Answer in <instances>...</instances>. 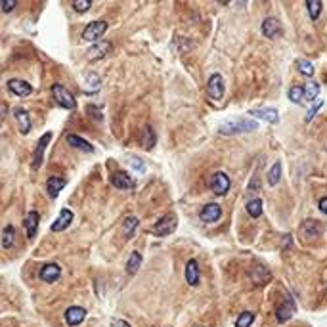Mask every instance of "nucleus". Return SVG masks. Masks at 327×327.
<instances>
[{"label":"nucleus","mask_w":327,"mask_h":327,"mask_svg":"<svg viewBox=\"0 0 327 327\" xmlns=\"http://www.w3.org/2000/svg\"><path fill=\"white\" fill-rule=\"evenodd\" d=\"M259 129V123L257 121H251V119H237V121H226L222 127H220V134L224 136H233V134H239V132H253Z\"/></svg>","instance_id":"obj_1"},{"label":"nucleus","mask_w":327,"mask_h":327,"mask_svg":"<svg viewBox=\"0 0 327 327\" xmlns=\"http://www.w3.org/2000/svg\"><path fill=\"white\" fill-rule=\"evenodd\" d=\"M52 96H54L58 105H62V107H65V109H75V107H77L75 96L67 90L65 86H62V84H54V86H52Z\"/></svg>","instance_id":"obj_2"},{"label":"nucleus","mask_w":327,"mask_h":327,"mask_svg":"<svg viewBox=\"0 0 327 327\" xmlns=\"http://www.w3.org/2000/svg\"><path fill=\"white\" fill-rule=\"evenodd\" d=\"M176 224H178V218L174 214H164L163 218H159L155 224H153V235L157 237H163V235H168L176 229Z\"/></svg>","instance_id":"obj_3"},{"label":"nucleus","mask_w":327,"mask_h":327,"mask_svg":"<svg viewBox=\"0 0 327 327\" xmlns=\"http://www.w3.org/2000/svg\"><path fill=\"white\" fill-rule=\"evenodd\" d=\"M224 79H222V75L220 73H213L211 77H209V82H207V92H209V96L213 99H222L224 96Z\"/></svg>","instance_id":"obj_4"},{"label":"nucleus","mask_w":327,"mask_h":327,"mask_svg":"<svg viewBox=\"0 0 327 327\" xmlns=\"http://www.w3.org/2000/svg\"><path fill=\"white\" fill-rule=\"evenodd\" d=\"M105 31H107V21L98 19V21H92L90 25H86V29L82 31V38L86 42H94V40L101 38L105 34Z\"/></svg>","instance_id":"obj_5"},{"label":"nucleus","mask_w":327,"mask_h":327,"mask_svg":"<svg viewBox=\"0 0 327 327\" xmlns=\"http://www.w3.org/2000/svg\"><path fill=\"white\" fill-rule=\"evenodd\" d=\"M6 86L14 96H19V98H27V96L33 94V86L29 82L21 81V79H10Z\"/></svg>","instance_id":"obj_6"},{"label":"nucleus","mask_w":327,"mask_h":327,"mask_svg":"<svg viewBox=\"0 0 327 327\" xmlns=\"http://www.w3.org/2000/svg\"><path fill=\"white\" fill-rule=\"evenodd\" d=\"M220 214H222L220 205H218V203H209V205H205V207L201 209L199 218H201L205 224H214V222L220 220Z\"/></svg>","instance_id":"obj_7"},{"label":"nucleus","mask_w":327,"mask_h":327,"mask_svg":"<svg viewBox=\"0 0 327 327\" xmlns=\"http://www.w3.org/2000/svg\"><path fill=\"white\" fill-rule=\"evenodd\" d=\"M50 138H52V132L42 134V136H40V140H38V144H36V147H34V155H33V161H31V168H34V170H38V168H40V164H42V159H44V149H46V146L50 144Z\"/></svg>","instance_id":"obj_8"},{"label":"nucleus","mask_w":327,"mask_h":327,"mask_svg":"<svg viewBox=\"0 0 327 327\" xmlns=\"http://www.w3.org/2000/svg\"><path fill=\"white\" fill-rule=\"evenodd\" d=\"M14 117H16V123H17V129L21 134H29L31 132V115L25 107L21 105H16L14 107Z\"/></svg>","instance_id":"obj_9"},{"label":"nucleus","mask_w":327,"mask_h":327,"mask_svg":"<svg viewBox=\"0 0 327 327\" xmlns=\"http://www.w3.org/2000/svg\"><path fill=\"white\" fill-rule=\"evenodd\" d=\"M262 34H264L266 38H278V36H281V34H283V25H281V21L276 19V17L264 19V23H262Z\"/></svg>","instance_id":"obj_10"},{"label":"nucleus","mask_w":327,"mask_h":327,"mask_svg":"<svg viewBox=\"0 0 327 327\" xmlns=\"http://www.w3.org/2000/svg\"><path fill=\"white\" fill-rule=\"evenodd\" d=\"M111 184L117 188V190H132L136 184H134V180L131 178V174L129 172H125V170H117V172H113L111 174Z\"/></svg>","instance_id":"obj_11"},{"label":"nucleus","mask_w":327,"mask_h":327,"mask_svg":"<svg viewBox=\"0 0 327 327\" xmlns=\"http://www.w3.org/2000/svg\"><path fill=\"white\" fill-rule=\"evenodd\" d=\"M249 115H251V117H257V119H261V121H264V123H270V125H276V123L279 121V115H278V111H276L274 107L251 109V111H249Z\"/></svg>","instance_id":"obj_12"},{"label":"nucleus","mask_w":327,"mask_h":327,"mask_svg":"<svg viewBox=\"0 0 327 327\" xmlns=\"http://www.w3.org/2000/svg\"><path fill=\"white\" fill-rule=\"evenodd\" d=\"M40 279L42 281H46V283H54V281H58L60 278H62V268L58 266V264H54V262H50V264H46V266H42L40 268Z\"/></svg>","instance_id":"obj_13"},{"label":"nucleus","mask_w":327,"mask_h":327,"mask_svg":"<svg viewBox=\"0 0 327 327\" xmlns=\"http://www.w3.org/2000/svg\"><path fill=\"white\" fill-rule=\"evenodd\" d=\"M86 318V310L82 306H69L65 310V322L67 326L75 327V326H81Z\"/></svg>","instance_id":"obj_14"},{"label":"nucleus","mask_w":327,"mask_h":327,"mask_svg":"<svg viewBox=\"0 0 327 327\" xmlns=\"http://www.w3.org/2000/svg\"><path fill=\"white\" fill-rule=\"evenodd\" d=\"M38 213L36 211H31L27 213V216L23 218V228H25V233H27V239H34L36 237V229H38Z\"/></svg>","instance_id":"obj_15"},{"label":"nucleus","mask_w":327,"mask_h":327,"mask_svg":"<svg viewBox=\"0 0 327 327\" xmlns=\"http://www.w3.org/2000/svg\"><path fill=\"white\" fill-rule=\"evenodd\" d=\"M67 144H69L71 147L82 151V153H92V151H94V146H92L90 142H86L82 136H77V134H69V136H67Z\"/></svg>","instance_id":"obj_16"},{"label":"nucleus","mask_w":327,"mask_h":327,"mask_svg":"<svg viewBox=\"0 0 327 327\" xmlns=\"http://www.w3.org/2000/svg\"><path fill=\"white\" fill-rule=\"evenodd\" d=\"M229 190V178L224 172H216L213 178V192L216 196H226Z\"/></svg>","instance_id":"obj_17"},{"label":"nucleus","mask_w":327,"mask_h":327,"mask_svg":"<svg viewBox=\"0 0 327 327\" xmlns=\"http://www.w3.org/2000/svg\"><path fill=\"white\" fill-rule=\"evenodd\" d=\"M109 52H111V42H98V44H94V46L86 52V56H88L92 62H98V60H103Z\"/></svg>","instance_id":"obj_18"},{"label":"nucleus","mask_w":327,"mask_h":327,"mask_svg":"<svg viewBox=\"0 0 327 327\" xmlns=\"http://www.w3.org/2000/svg\"><path fill=\"white\" fill-rule=\"evenodd\" d=\"M65 188V180L64 178H60V176H50L48 178V182H46V190H48V196L52 197V199H56V197L60 196V192Z\"/></svg>","instance_id":"obj_19"},{"label":"nucleus","mask_w":327,"mask_h":327,"mask_svg":"<svg viewBox=\"0 0 327 327\" xmlns=\"http://www.w3.org/2000/svg\"><path fill=\"white\" fill-rule=\"evenodd\" d=\"M71 222H73V213L69 209H64L60 213V216L56 218V222L52 224V231H64V229L69 228Z\"/></svg>","instance_id":"obj_20"},{"label":"nucleus","mask_w":327,"mask_h":327,"mask_svg":"<svg viewBox=\"0 0 327 327\" xmlns=\"http://www.w3.org/2000/svg\"><path fill=\"white\" fill-rule=\"evenodd\" d=\"M186 281L192 287H196L199 283V264H197L196 259L188 261V264H186Z\"/></svg>","instance_id":"obj_21"},{"label":"nucleus","mask_w":327,"mask_h":327,"mask_svg":"<svg viewBox=\"0 0 327 327\" xmlns=\"http://www.w3.org/2000/svg\"><path fill=\"white\" fill-rule=\"evenodd\" d=\"M294 314V304L291 300H285L281 306H278V310H276V318H278V322H281V324H285L287 320H291V316Z\"/></svg>","instance_id":"obj_22"},{"label":"nucleus","mask_w":327,"mask_h":327,"mask_svg":"<svg viewBox=\"0 0 327 327\" xmlns=\"http://www.w3.org/2000/svg\"><path fill=\"white\" fill-rule=\"evenodd\" d=\"M251 278H253V281H255L257 285H264V283L270 279V270H268L264 264H257V266L253 268V272H251Z\"/></svg>","instance_id":"obj_23"},{"label":"nucleus","mask_w":327,"mask_h":327,"mask_svg":"<svg viewBox=\"0 0 327 327\" xmlns=\"http://www.w3.org/2000/svg\"><path fill=\"white\" fill-rule=\"evenodd\" d=\"M322 233V226L316 222V220H306L302 224V237L304 239H314Z\"/></svg>","instance_id":"obj_24"},{"label":"nucleus","mask_w":327,"mask_h":327,"mask_svg":"<svg viewBox=\"0 0 327 327\" xmlns=\"http://www.w3.org/2000/svg\"><path fill=\"white\" fill-rule=\"evenodd\" d=\"M16 239H17V233H16V228L14 226H6L2 229V247L8 251L16 245Z\"/></svg>","instance_id":"obj_25"},{"label":"nucleus","mask_w":327,"mask_h":327,"mask_svg":"<svg viewBox=\"0 0 327 327\" xmlns=\"http://www.w3.org/2000/svg\"><path fill=\"white\" fill-rule=\"evenodd\" d=\"M306 10H308L310 19L316 21V19L322 16V12H324V4H322L320 0H308V2H306Z\"/></svg>","instance_id":"obj_26"},{"label":"nucleus","mask_w":327,"mask_h":327,"mask_svg":"<svg viewBox=\"0 0 327 327\" xmlns=\"http://www.w3.org/2000/svg\"><path fill=\"white\" fill-rule=\"evenodd\" d=\"M138 226H140L138 218H136L134 214H129V216L125 218V222H123V231H125V235H127V237H132V235L136 233Z\"/></svg>","instance_id":"obj_27"},{"label":"nucleus","mask_w":327,"mask_h":327,"mask_svg":"<svg viewBox=\"0 0 327 327\" xmlns=\"http://www.w3.org/2000/svg\"><path fill=\"white\" fill-rule=\"evenodd\" d=\"M247 213L253 216V218H259L262 214V199L261 197H253L247 201Z\"/></svg>","instance_id":"obj_28"},{"label":"nucleus","mask_w":327,"mask_h":327,"mask_svg":"<svg viewBox=\"0 0 327 327\" xmlns=\"http://www.w3.org/2000/svg\"><path fill=\"white\" fill-rule=\"evenodd\" d=\"M279 180H281V163L276 161V163L272 164L270 172H268V184L276 186V184H279Z\"/></svg>","instance_id":"obj_29"},{"label":"nucleus","mask_w":327,"mask_h":327,"mask_svg":"<svg viewBox=\"0 0 327 327\" xmlns=\"http://www.w3.org/2000/svg\"><path fill=\"white\" fill-rule=\"evenodd\" d=\"M127 164H129V168H132L134 172L146 174V163H144L138 155H129V157H127Z\"/></svg>","instance_id":"obj_30"},{"label":"nucleus","mask_w":327,"mask_h":327,"mask_svg":"<svg viewBox=\"0 0 327 327\" xmlns=\"http://www.w3.org/2000/svg\"><path fill=\"white\" fill-rule=\"evenodd\" d=\"M318 94H320V84L314 82V81H308L306 86H304V99L312 101V99L318 98Z\"/></svg>","instance_id":"obj_31"},{"label":"nucleus","mask_w":327,"mask_h":327,"mask_svg":"<svg viewBox=\"0 0 327 327\" xmlns=\"http://www.w3.org/2000/svg\"><path fill=\"white\" fill-rule=\"evenodd\" d=\"M140 266H142V255H140L138 251H134L131 257H129V262H127V272L132 276V274L138 272Z\"/></svg>","instance_id":"obj_32"},{"label":"nucleus","mask_w":327,"mask_h":327,"mask_svg":"<svg viewBox=\"0 0 327 327\" xmlns=\"http://www.w3.org/2000/svg\"><path fill=\"white\" fill-rule=\"evenodd\" d=\"M157 144V138H155V131L147 125L146 129H144V147L146 149H153V146Z\"/></svg>","instance_id":"obj_33"},{"label":"nucleus","mask_w":327,"mask_h":327,"mask_svg":"<svg viewBox=\"0 0 327 327\" xmlns=\"http://www.w3.org/2000/svg\"><path fill=\"white\" fill-rule=\"evenodd\" d=\"M289 99L293 101V103H300L302 99H304V86H291L289 88Z\"/></svg>","instance_id":"obj_34"},{"label":"nucleus","mask_w":327,"mask_h":327,"mask_svg":"<svg viewBox=\"0 0 327 327\" xmlns=\"http://www.w3.org/2000/svg\"><path fill=\"white\" fill-rule=\"evenodd\" d=\"M296 69H298V73L304 75V77H312V75H314V65H312L310 62H306V60H298V62H296Z\"/></svg>","instance_id":"obj_35"},{"label":"nucleus","mask_w":327,"mask_h":327,"mask_svg":"<svg viewBox=\"0 0 327 327\" xmlns=\"http://www.w3.org/2000/svg\"><path fill=\"white\" fill-rule=\"evenodd\" d=\"M253 320H255V316L251 312H243V314H239V318L235 322V327H251L253 326Z\"/></svg>","instance_id":"obj_36"},{"label":"nucleus","mask_w":327,"mask_h":327,"mask_svg":"<svg viewBox=\"0 0 327 327\" xmlns=\"http://www.w3.org/2000/svg\"><path fill=\"white\" fill-rule=\"evenodd\" d=\"M71 6H73V10H75V12L84 14V12H88V10L92 8V2H90V0H75Z\"/></svg>","instance_id":"obj_37"},{"label":"nucleus","mask_w":327,"mask_h":327,"mask_svg":"<svg viewBox=\"0 0 327 327\" xmlns=\"http://www.w3.org/2000/svg\"><path fill=\"white\" fill-rule=\"evenodd\" d=\"M322 107H324V101H316V103H314V105L308 109V113H306V117H304V119H306V123H310V121L314 119V115H316V113H318Z\"/></svg>","instance_id":"obj_38"},{"label":"nucleus","mask_w":327,"mask_h":327,"mask_svg":"<svg viewBox=\"0 0 327 327\" xmlns=\"http://www.w3.org/2000/svg\"><path fill=\"white\" fill-rule=\"evenodd\" d=\"M86 82H88V84H94V86H98V84H99L98 73H88V75H86Z\"/></svg>","instance_id":"obj_39"},{"label":"nucleus","mask_w":327,"mask_h":327,"mask_svg":"<svg viewBox=\"0 0 327 327\" xmlns=\"http://www.w3.org/2000/svg\"><path fill=\"white\" fill-rule=\"evenodd\" d=\"M318 207H320V211H322V213H324V214L327 216V197H322V199H320Z\"/></svg>","instance_id":"obj_40"},{"label":"nucleus","mask_w":327,"mask_h":327,"mask_svg":"<svg viewBox=\"0 0 327 327\" xmlns=\"http://www.w3.org/2000/svg\"><path fill=\"white\" fill-rule=\"evenodd\" d=\"M12 8H16V0H12V2H2V12H10Z\"/></svg>","instance_id":"obj_41"},{"label":"nucleus","mask_w":327,"mask_h":327,"mask_svg":"<svg viewBox=\"0 0 327 327\" xmlns=\"http://www.w3.org/2000/svg\"><path fill=\"white\" fill-rule=\"evenodd\" d=\"M111 327H131V324H129V322H125V320H113Z\"/></svg>","instance_id":"obj_42"},{"label":"nucleus","mask_w":327,"mask_h":327,"mask_svg":"<svg viewBox=\"0 0 327 327\" xmlns=\"http://www.w3.org/2000/svg\"><path fill=\"white\" fill-rule=\"evenodd\" d=\"M289 241H291V235H285V239H283V247H285V249L289 247Z\"/></svg>","instance_id":"obj_43"}]
</instances>
